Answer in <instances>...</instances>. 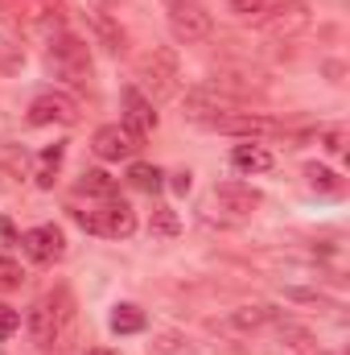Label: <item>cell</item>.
<instances>
[{"label":"cell","mask_w":350,"mask_h":355,"mask_svg":"<svg viewBox=\"0 0 350 355\" xmlns=\"http://www.w3.org/2000/svg\"><path fill=\"white\" fill-rule=\"evenodd\" d=\"M46 62H50V71H54L58 79H66L71 87H87L91 75H95L87 42H79L75 33H62V37H54V42H50V54H46Z\"/></svg>","instance_id":"cell-2"},{"label":"cell","mask_w":350,"mask_h":355,"mask_svg":"<svg viewBox=\"0 0 350 355\" xmlns=\"http://www.w3.org/2000/svg\"><path fill=\"white\" fill-rule=\"evenodd\" d=\"M231 166L239 170V174H264V170H272V153L264 149V145H235L231 149Z\"/></svg>","instance_id":"cell-13"},{"label":"cell","mask_w":350,"mask_h":355,"mask_svg":"<svg viewBox=\"0 0 350 355\" xmlns=\"http://www.w3.org/2000/svg\"><path fill=\"white\" fill-rule=\"evenodd\" d=\"M95 29L103 33L107 50H124V33H120V29H111V21H107V17H95Z\"/></svg>","instance_id":"cell-23"},{"label":"cell","mask_w":350,"mask_h":355,"mask_svg":"<svg viewBox=\"0 0 350 355\" xmlns=\"http://www.w3.org/2000/svg\"><path fill=\"white\" fill-rule=\"evenodd\" d=\"M276 318H280V314H276L272 306L256 302V306H239V310L231 314V327H235V331H260V327L276 322Z\"/></svg>","instance_id":"cell-14"},{"label":"cell","mask_w":350,"mask_h":355,"mask_svg":"<svg viewBox=\"0 0 350 355\" xmlns=\"http://www.w3.org/2000/svg\"><path fill=\"white\" fill-rule=\"evenodd\" d=\"M29 124H79V103L62 91H46L29 103Z\"/></svg>","instance_id":"cell-9"},{"label":"cell","mask_w":350,"mask_h":355,"mask_svg":"<svg viewBox=\"0 0 350 355\" xmlns=\"http://www.w3.org/2000/svg\"><path fill=\"white\" fill-rule=\"evenodd\" d=\"M305 178H309V186H313V190H322V194H338V190H342L338 174H330V170H322V166H309Z\"/></svg>","instance_id":"cell-20"},{"label":"cell","mask_w":350,"mask_h":355,"mask_svg":"<svg viewBox=\"0 0 350 355\" xmlns=\"http://www.w3.org/2000/svg\"><path fill=\"white\" fill-rule=\"evenodd\" d=\"M91 149H95V157H103V162H120V157H132V153L140 149V141H136L124 124H103V128H95Z\"/></svg>","instance_id":"cell-11"},{"label":"cell","mask_w":350,"mask_h":355,"mask_svg":"<svg viewBox=\"0 0 350 355\" xmlns=\"http://www.w3.org/2000/svg\"><path fill=\"white\" fill-rule=\"evenodd\" d=\"M12 240V223L8 219H0V244H8Z\"/></svg>","instance_id":"cell-28"},{"label":"cell","mask_w":350,"mask_h":355,"mask_svg":"<svg viewBox=\"0 0 350 355\" xmlns=\"http://www.w3.org/2000/svg\"><path fill=\"white\" fill-rule=\"evenodd\" d=\"M276 331H280V339H288V347H293L297 355H313L317 352V347H313V335L301 331L297 322H280V318H276Z\"/></svg>","instance_id":"cell-18"},{"label":"cell","mask_w":350,"mask_h":355,"mask_svg":"<svg viewBox=\"0 0 350 355\" xmlns=\"http://www.w3.org/2000/svg\"><path fill=\"white\" fill-rule=\"evenodd\" d=\"M79 190L95 194V198H116V178H107L103 170H87V174L79 178Z\"/></svg>","instance_id":"cell-19"},{"label":"cell","mask_w":350,"mask_h":355,"mask_svg":"<svg viewBox=\"0 0 350 355\" xmlns=\"http://www.w3.org/2000/svg\"><path fill=\"white\" fill-rule=\"evenodd\" d=\"M21 248H25L29 261H37V265H54V261L66 257V236H62L54 223H42V227H29V232L21 236Z\"/></svg>","instance_id":"cell-8"},{"label":"cell","mask_w":350,"mask_h":355,"mask_svg":"<svg viewBox=\"0 0 350 355\" xmlns=\"http://www.w3.org/2000/svg\"><path fill=\"white\" fill-rule=\"evenodd\" d=\"M136 79L149 87V99L153 103H161V99H169L177 91V58L174 50H165V46H153L149 54H140V62H136Z\"/></svg>","instance_id":"cell-4"},{"label":"cell","mask_w":350,"mask_h":355,"mask_svg":"<svg viewBox=\"0 0 350 355\" xmlns=\"http://www.w3.org/2000/svg\"><path fill=\"white\" fill-rule=\"evenodd\" d=\"M17 327H21V314H17L12 306H4V302H0V339L17 335Z\"/></svg>","instance_id":"cell-24"},{"label":"cell","mask_w":350,"mask_h":355,"mask_svg":"<svg viewBox=\"0 0 350 355\" xmlns=\"http://www.w3.org/2000/svg\"><path fill=\"white\" fill-rule=\"evenodd\" d=\"M161 170H157V166H145V162H136V166H132V170H128V182H132V186H136V190H145V194H157V190H161V186H165V182H161Z\"/></svg>","instance_id":"cell-17"},{"label":"cell","mask_w":350,"mask_h":355,"mask_svg":"<svg viewBox=\"0 0 350 355\" xmlns=\"http://www.w3.org/2000/svg\"><path fill=\"white\" fill-rule=\"evenodd\" d=\"M223 211H231V215H252L256 207H260V190H252V186H243V182H223V186H214V194H210Z\"/></svg>","instance_id":"cell-12"},{"label":"cell","mask_w":350,"mask_h":355,"mask_svg":"<svg viewBox=\"0 0 350 355\" xmlns=\"http://www.w3.org/2000/svg\"><path fill=\"white\" fill-rule=\"evenodd\" d=\"M75 223L91 232V236H107V240H124V236H132V227H136V215H132V207L128 202H120V198H103L99 207H91V211H75Z\"/></svg>","instance_id":"cell-3"},{"label":"cell","mask_w":350,"mask_h":355,"mask_svg":"<svg viewBox=\"0 0 350 355\" xmlns=\"http://www.w3.org/2000/svg\"><path fill=\"white\" fill-rule=\"evenodd\" d=\"M165 12H169V33L185 46L206 42L214 29V17L202 0H165Z\"/></svg>","instance_id":"cell-5"},{"label":"cell","mask_w":350,"mask_h":355,"mask_svg":"<svg viewBox=\"0 0 350 355\" xmlns=\"http://www.w3.org/2000/svg\"><path fill=\"white\" fill-rule=\"evenodd\" d=\"M268 4H272V0H231V12H239V17H252V12H256V17H260Z\"/></svg>","instance_id":"cell-26"},{"label":"cell","mask_w":350,"mask_h":355,"mask_svg":"<svg viewBox=\"0 0 350 355\" xmlns=\"http://www.w3.org/2000/svg\"><path fill=\"white\" fill-rule=\"evenodd\" d=\"M145 310L140 306H132V302H120L116 310H111V331L116 335H136V331H145Z\"/></svg>","instance_id":"cell-15"},{"label":"cell","mask_w":350,"mask_h":355,"mask_svg":"<svg viewBox=\"0 0 350 355\" xmlns=\"http://www.w3.org/2000/svg\"><path fill=\"white\" fill-rule=\"evenodd\" d=\"M87 355H111V352H99V347H95V352H87Z\"/></svg>","instance_id":"cell-29"},{"label":"cell","mask_w":350,"mask_h":355,"mask_svg":"<svg viewBox=\"0 0 350 355\" xmlns=\"http://www.w3.org/2000/svg\"><path fill=\"white\" fill-rule=\"evenodd\" d=\"M206 128L210 132H227V137H276V132H284L276 120H268V116H256V112H227V116H210L206 120Z\"/></svg>","instance_id":"cell-7"},{"label":"cell","mask_w":350,"mask_h":355,"mask_svg":"<svg viewBox=\"0 0 350 355\" xmlns=\"http://www.w3.org/2000/svg\"><path fill=\"white\" fill-rule=\"evenodd\" d=\"M62 157H66V145H50V149H42V157H37V186H54V178L62 170Z\"/></svg>","instance_id":"cell-16"},{"label":"cell","mask_w":350,"mask_h":355,"mask_svg":"<svg viewBox=\"0 0 350 355\" xmlns=\"http://www.w3.org/2000/svg\"><path fill=\"white\" fill-rule=\"evenodd\" d=\"M66 322H71V297H66L62 289H58V293H46V297H37V302H33V310H29V318H25V327H29V339H33L42 352H50V347L62 339Z\"/></svg>","instance_id":"cell-1"},{"label":"cell","mask_w":350,"mask_h":355,"mask_svg":"<svg viewBox=\"0 0 350 355\" xmlns=\"http://www.w3.org/2000/svg\"><path fill=\"white\" fill-rule=\"evenodd\" d=\"M322 149H326V153H342V149H347V132H342V128L322 132Z\"/></svg>","instance_id":"cell-25"},{"label":"cell","mask_w":350,"mask_h":355,"mask_svg":"<svg viewBox=\"0 0 350 355\" xmlns=\"http://www.w3.org/2000/svg\"><path fill=\"white\" fill-rule=\"evenodd\" d=\"M120 103H124V128H128L136 141H145V137L157 128V112H153V99H149V95H145L140 87H124Z\"/></svg>","instance_id":"cell-10"},{"label":"cell","mask_w":350,"mask_h":355,"mask_svg":"<svg viewBox=\"0 0 350 355\" xmlns=\"http://www.w3.org/2000/svg\"><path fill=\"white\" fill-rule=\"evenodd\" d=\"M153 232H157V236H177V215L169 207H157V211H153Z\"/></svg>","instance_id":"cell-21"},{"label":"cell","mask_w":350,"mask_h":355,"mask_svg":"<svg viewBox=\"0 0 350 355\" xmlns=\"http://www.w3.org/2000/svg\"><path fill=\"white\" fill-rule=\"evenodd\" d=\"M169 186H174L177 194H190V186H194V178H190V170H177V174L169 178Z\"/></svg>","instance_id":"cell-27"},{"label":"cell","mask_w":350,"mask_h":355,"mask_svg":"<svg viewBox=\"0 0 350 355\" xmlns=\"http://www.w3.org/2000/svg\"><path fill=\"white\" fill-rule=\"evenodd\" d=\"M17 285H21V265L0 257V289H17Z\"/></svg>","instance_id":"cell-22"},{"label":"cell","mask_w":350,"mask_h":355,"mask_svg":"<svg viewBox=\"0 0 350 355\" xmlns=\"http://www.w3.org/2000/svg\"><path fill=\"white\" fill-rule=\"evenodd\" d=\"M260 29L268 37H297L301 29H309V4L305 0H280L276 8H264Z\"/></svg>","instance_id":"cell-6"}]
</instances>
